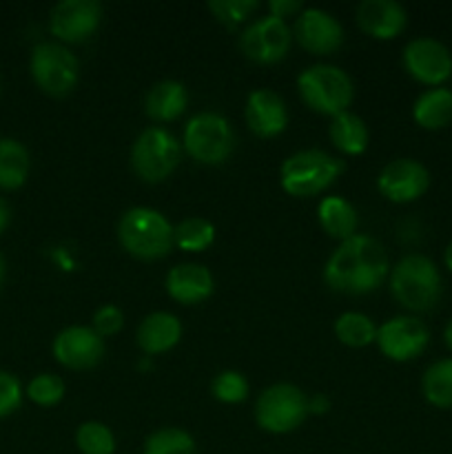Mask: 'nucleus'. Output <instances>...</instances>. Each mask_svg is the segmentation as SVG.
<instances>
[{"label":"nucleus","instance_id":"28","mask_svg":"<svg viewBox=\"0 0 452 454\" xmlns=\"http://www.w3.org/2000/svg\"><path fill=\"white\" fill-rule=\"evenodd\" d=\"M215 242V226L204 217H189L173 229V244L186 253H202Z\"/></svg>","mask_w":452,"mask_h":454},{"label":"nucleus","instance_id":"18","mask_svg":"<svg viewBox=\"0 0 452 454\" xmlns=\"http://www.w3.org/2000/svg\"><path fill=\"white\" fill-rule=\"evenodd\" d=\"M357 22L377 40H393L406 29L408 13L397 0H363L357 7Z\"/></svg>","mask_w":452,"mask_h":454},{"label":"nucleus","instance_id":"24","mask_svg":"<svg viewBox=\"0 0 452 454\" xmlns=\"http://www.w3.org/2000/svg\"><path fill=\"white\" fill-rule=\"evenodd\" d=\"M29 151L13 137H0V189H20L29 177Z\"/></svg>","mask_w":452,"mask_h":454},{"label":"nucleus","instance_id":"9","mask_svg":"<svg viewBox=\"0 0 452 454\" xmlns=\"http://www.w3.org/2000/svg\"><path fill=\"white\" fill-rule=\"evenodd\" d=\"M31 75L49 96H66L80 78V67L74 53L56 43H40L31 51Z\"/></svg>","mask_w":452,"mask_h":454},{"label":"nucleus","instance_id":"39","mask_svg":"<svg viewBox=\"0 0 452 454\" xmlns=\"http://www.w3.org/2000/svg\"><path fill=\"white\" fill-rule=\"evenodd\" d=\"M443 262H446L448 270L452 273V242L446 247V253H443Z\"/></svg>","mask_w":452,"mask_h":454},{"label":"nucleus","instance_id":"10","mask_svg":"<svg viewBox=\"0 0 452 454\" xmlns=\"http://www.w3.org/2000/svg\"><path fill=\"white\" fill-rule=\"evenodd\" d=\"M377 346L393 362L417 359L430 344V331L419 317L399 315L377 328Z\"/></svg>","mask_w":452,"mask_h":454},{"label":"nucleus","instance_id":"30","mask_svg":"<svg viewBox=\"0 0 452 454\" xmlns=\"http://www.w3.org/2000/svg\"><path fill=\"white\" fill-rule=\"evenodd\" d=\"M75 446L82 454H113L115 437L100 421H84L75 433Z\"/></svg>","mask_w":452,"mask_h":454},{"label":"nucleus","instance_id":"4","mask_svg":"<svg viewBox=\"0 0 452 454\" xmlns=\"http://www.w3.org/2000/svg\"><path fill=\"white\" fill-rule=\"evenodd\" d=\"M344 171L341 160L332 158L322 149L297 151L291 158L284 160L279 180L282 189L295 198H313L326 191Z\"/></svg>","mask_w":452,"mask_h":454},{"label":"nucleus","instance_id":"33","mask_svg":"<svg viewBox=\"0 0 452 454\" xmlns=\"http://www.w3.org/2000/svg\"><path fill=\"white\" fill-rule=\"evenodd\" d=\"M207 7L222 25L233 29V27L246 22L248 16H251L253 12H257L260 4H257L255 0H211Z\"/></svg>","mask_w":452,"mask_h":454},{"label":"nucleus","instance_id":"6","mask_svg":"<svg viewBox=\"0 0 452 454\" xmlns=\"http://www.w3.org/2000/svg\"><path fill=\"white\" fill-rule=\"evenodd\" d=\"M182 146L195 162L217 167L233 153V127L220 114H198L186 122Z\"/></svg>","mask_w":452,"mask_h":454},{"label":"nucleus","instance_id":"11","mask_svg":"<svg viewBox=\"0 0 452 454\" xmlns=\"http://www.w3.org/2000/svg\"><path fill=\"white\" fill-rule=\"evenodd\" d=\"M239 43H242V51L251 60L260 62V65H273V62L286 58L292 43V34L286 20L269 13V16H261L255 22H251L242 31Z\"/></svg>","mask_w":452,"mask_h":454},{"label":"nucleus","instance_id":"1","mask_svg":"<svg viewBox=\"0 0 452 454\" xmlns=\"http://www.w3.org/2000/svg\"><path fill=\"white\" fill-rule=\"evenodd\" d=\"M388 270L386 248L370 235L355 233L328 257L323 266V282L337 293L366 295L386 282Z\"/></svg>","mask_w":452,"mask_h":454},{"label":"nucleus","instance_id":"37","mask_svg":"<svg viewBox=\"0 0 452 454\" xmlns=\"http://www.w3.org/2000/svg\"><path fill=\"white\" fill-rule=\"evenodd\" d=\"M9 222H12V208H9V204L0 198V235L7 231Z\"/></svg>","mask_w":452,"mask_h":454},{"label":"nucleus","instance_id":"26","mask_svg":"<svg viewBox=\"0 0 452 454\" xmlns=\"http://www.w3.org/2000/svg\"><path fill=\"white\" fill-rule=\"evenodd\" d=\"M421 393L425 402L441 411L452 408V357L439 359L433 366L425 368L421 377Z\"/></svg>","mask_w":452,"mask_h":454},{"label":"nucleus","instance_id":"22","mask_svg":"<svg viewBox=\"0 0 452 454\" xmlns=\"http://www.w3.org/2000/svg\"><path fill=\"white\" fill-rule=\"evenodd\" d=\"M412 118L428 131L448 127L452 122V89L433 87L421 93L412 106Z\"/></svg>","mask_w":452,"mask_h":454},{"label":"nucleus","instance_id":"32","mask_svg":"<svg viewBox=\"0 0 452 454\" xmlns=\"http://www.w3.org/2000/svg\"><path fill=\"white\" fill-rule=\"evenodd\" d=\"M211 395L222 403H242L248 397V381L242 372L224 371L213 380Z\"/></svg>","mask_w":452,"mask_h":454},{"label":"nucleus","instance_id":"23","mask_svg":"<svg viewBox=\"0 0 452 454\" xmlns=\"http://www.w3.org/2000/svg\"><path fill=\"white\" fill-rule=\"evenodd\" d=\"M317 217L322 229L332 239L346 242L357 231V213L348 200L339 198V195H326L317 207Z\"/></svg>","mask_w":452,"mask_h":454},{"label":"nucleus","instance_id":"40","mask_svg":"<svg viewBox=\"0 0 452 454\" xmlns=\"http://www.w3.org/2000/svg\"><path fill=\"white\" fill-rule=\"evenodd\" d=\"M4 273H7V266H4V257L0 255V286H3L4 282Z\"/></svg>","mask_w":452,"mask_h":454},{"label":"nucleus","instance_id":"36","mask_svg":"<svg viewBox=\"0 0 452 454\" xmlns=\"http://www.w3.org/2000/svg\"><path fill=\"white\" fill-rule=\"evenodd\" d=\"M269 9H270V16L286 20V18L292 16V13L301 12V3L300 0H270Z\"/></svg>","mask_w":452,"mask_h":454},{"label":"nucleus","instance_id":"21","mask_svg":"<svg viewBox=\"0 0 452 454\" xmlns=\"http://www.w3.org/2000/svg\"><path fill=\"white\" fill-rule=\"evenodd\" d=\"M146 115L158 122H171L177 120L189 106V91L177 80H162L153 84L146 93Z\"/></svg>","mask_w":452,"mask_h":454},{"label":"nucleus","instance_id":"3","mask_svg":"<svg viewBox=\"0 0 452 454\" xmlns=\"http://www.w3.org/2000/svg\"><path fill=\"white\" fill-rule=\"evenodd\" d=\"M118 239L137 260H160L173 248V226L151 207H133L120 217Z\"/></svg>","mask_w":452,"mask_h":454},{"label":"nucleus","instance_id":"7","mask_svg":"<svg viewBox=\"0 0 452 454\" xmlns=\"http://www.w3.org/2000/svg\"><path fill=\"white\" fill-rule=\"evenodd\" d=\"M182 160V145L171 131L149 127L137 136L131 149V167L144 182L158 184L177 168Z\"/></svg>","mask_w":452,"mask_h":454},{"label":"nucleus","instance_id":"19","mask_svg":"<svg viewBox=\"0 0 452 454\" xmlns=\"http://www.w3.org/2000/svg\"><path fill=\"white\" fill-rule=\"evenodd\" d=\"M167 293L180 304H199L213 295V275L202 264H177L167 275Z\"/></svg>","mask_w":452,"mask_h":454},{"label":"nucleus","instance_id":"2","mask_svg":"<svg viewBox=\"0 0 452 454\" xmlns=\"http://www.w3.org/2000/svg\"><path fill=\"white\" fill-rule=\"evenodd\" d=\"M393 297L412 313H425L441 300L443 282L437 264L425 255H406L390 273Z\"/></svg>","mask_w":452,"mask_h":454},{"label":"nucleus","instance_id":"34","mask_svg":"<svg viewBox=\"0 0 452 454\" xmlns=\"http://www.w3.org/2000/svg\"><path fill=\"white\" fill-rule=\"evenodd\" d=\"M22 386L12 372L0 371V419L9 417L20 408Z\"/></svg>","mask_w":452,"mask_h":454},{"label":"nucleus","instance_id":"31","mask_svg":"<svg viewBox=\"0 0 452 454\" xmlns=\"http://www.w3.org/2000/svg\"><path fill=\"white\" fill-rule=\"evenodd\" d=\"M27 397H29L35 406H56V403H60L62 397H65V381L58 375L43 372V375L34 377V380L29 381V386H27Z\"/></svg>","mask_w":452,"mask_h":454},{"label":"nucleus","instance_id":"38","mask_svg":"<svg viewBox=\"0 0 452 454\" xmlns=\"http://www.w3.org/2000/svg\"><path fill=\"white\" fill-rule=\"evenodd\" d=\"M443 341H446L448 350H450V353H452V319H450V322H448L446 331H443Z\"/></svg>","mask_w":452,"mask_h":454},{"label":"nucleus","instance_id":"15","mask_svg":"<svg viewBox=\"0 0 452 454\" xmlns=\"http://www.w3.org/2000/svg\"><path fill=\"white\" fill-rule=\"evenodd\" d=\"M53 357L69 371H89L105 357V340L89 326H69L53 340Z\"/></svg>","mask_w":452,"mask_h":454},{"label":"nucleus","instance_id":"27","mask_svg":"<svg viewBox=\"0 0 452 454\" xmlns=\"http://www.w3.org/2000/svg\"><path fill=\"white\" fill-rule=\"evenodd\" d=\"M337 340L350 348H363L377 340V326L363 313H341L335 322Z\"/></svg>","mask_w":452,"mask_h":454},{"label":"nucleus","instance_id":"8","mask_svg":"<svg viewBox=\"0 0 452 454\" xmlns=\"http://www.w3.org/2000/svg\"><path fill=\"white\" fill-rule=\"evenodd\" d=\"M308 415V399L297 386L273 384L255 403V421L261 430L273 434L292 433Z\"/></svg>","mask_w":452,"mask_h":454},{"label":"nucleus","instance_id":"35","mask_svg":"<svg viewBox=\"0 0 452 454\" xmlns=\"http://www.w3.org/2000/svg\"><path fill=\"white\" fill-rule=\"evenodd\" d=\"M122 326H124V315L122 310L113 304L102 306V309H97L96 315H93L91 328L102 337V340H105V337H113L115 333L122 331Z\"/></svg>","mask_w":452,"mask_h":454},{"label":"nucleus","instance_id":"5","mask_svg":"<svg viewBox=\"0 0 452 454\" xmlns=\"http://www.w3.org/2000/svg\"><path fill=\"white\" fill-rule=\"evenodd\" d=\"M297 89L310 109L331 118L348 111L355 96L348 74L335 65H313L304 69L297 78Z\"/></svg>","mask_w":452,"mask_h":454},{"label":"nucleus","instance_id":"16","mask_svg":"<svg viewBox=\"0 0 452 454\" xmlns=\"http://www.w3.org/2000/svg\"><path fill=\"white\" fill-rule=\"evenodd\" d=\"M297 43L315 56L335 53L344 43V29L332 13L323 9H301L295 22Z\"/></svg>","mask_w":452,"mask_h":454},{"label":"nucleus","instance_id":"25","mask_svg":"<svg viewBox=\"0 0 452 454\" xmlns=\"http://www.w3.org/2000/svg\"><path fill=\"white\" fill-rule=\"evenodd\" d=\"M328 136L344 155H362L368 149V127L353 111L337 114L331 120Z\"/></svg>","mask_w":452,"mask_h":454},{"label":"nucleus","instance_id":"17","mask_svg":"<svg viewBox=\"0 0 452 454\" xmlns=\"http://www.w3.org/2000/svg\"><path fill=\"white\" fill-rule=\"evenodd\" d=\"M244 118L257 137H275L288 127L286 102L270 89H255L246 98Z\"/></svg>","mask_w":452,"mask_h":454},{"label":"nucleus","instance_id":"20","mask_svg":"<svg viewBox=\"0 0 452 454\" xmlns=\"http://www.w3.org/2000/svg\"><path fill=\"white\" fill-rule=\"evenodd\" d=\"M182 337V324L175 315L164 313H151L142 319V324L137 326L136 341L140 346L142 353L146 355H162L168 353L173 346H177Z\"/></svg>","mask_w":452,"mask_h":454},{"label":"nucleus","instance_id":"13","mask_svg":"<svg viewBox=\"0 0 452 454\" xmlns=\"http://www.w3.org/2000/svg\"><path fill=\"white\" fill-rule=\"evenodd\" d=\"M430 186V173L419 160L397 158L381 168L377 177V189L386 200L408 204L425 195Z\"/></svg>","mask_w":452,"mask_h":454},{"label":"nucleus","instance_id":"12","mask_svg":"<svg viewBox=\"0 0 452 454\" xmlns=\"http://www.w3.org/2000/svg\"><path fill=\"white\" fill-rule=\"evenodd\" d=\"M403 67L421 84L441 87L452 75V53L434 38H415L403 49Z\"/></svg>","mask_w":452,"mask_h":454},{"label":"nucleus","instance_id":"29","mask_svg":"<svg viewBox=\"0 0 452 454\" xmlns=\"http://www.w3.org/2000/svg\"><path fill=\"white\" fill-rule=\"evenodd\" d=\"M144 454H195V442L186 430L160 428L146 439Z\"/></svg>","mask_w":452,"mask_h":454},{"label":"nucleus","instance_id":"14","mask_svg":"<svg viewBox=\"0 0 452 454\" xmlns=\"http://www.w3.org/2000/svg\"><path fill=\"white\" fill-rule=\"evenodd\" d=\"M102 22V4L97 0H62L53 7L49 29L62 43H84Z\"/></svg>","mask_w":452,"mask_h":454}]
</instances>
